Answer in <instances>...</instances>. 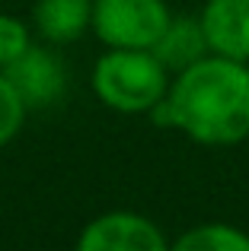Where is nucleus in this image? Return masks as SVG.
I'll list each match as a JSON object with an SVG mask.
<instances>
[{"mask_svg": "<svg viewBox=\"0 0 249 251\" xmlns=\"http://www.w3.org/2000/svg\"><path fill=\"white\" fill-rule=\"evenodd\" d=\"M169 124L201 147H233L249 137V64L208 51L173 74Z\"/></svg>", "mask_w": 249, "mask_h": 251, "instance_id": "obj_1", "label": "nucleus"}, {"mask_svg": "<svg viewBox=\"0 0 249 251\" xmlns=\"http://www.w3.org/2000/svg\"><path fill=\"white\" fill-rule=\"evenodd\" d=\"M169 74L150 48H109L90 74L96 99L122 115H147L169 92Z\"/></svg>", "mask_w": 249, "mask_h": 251, "instance_id": "obj_2", "label": "nucleus"}, {"mask_svg": "<svg viewBox=\"0 0 249 251\" xmlns=\"http://www.w3.org/2000/svg\"><path fill=\"white\" fill-rule=\"evenodd\" d=\"M166 0H93V23L106 48H154L169 23Z\"/></svg>", "mask_w": 249, "mask_h": 251, "instance_id": "obj_3", "label": "nucleus"}, {"mask_svg": "<svg viewBox=\"0 0 249 251\" xmlns=\"http://www.w3.org/2000/svg\"><path fill=\"white\" fill-rule=\"evenodd\" d=\"M80 251H166L169 242L163 229L150 216L131 213V210H109L83 226Z\"/></svg>", "mask_w": 249, "mask_h": 251, "instance_id": "obj_4", "label": "nucleus"}, {"mask_svg": "<svg viewBox=\"0 0 249 251\" xmlns=\"http://www.w3.org/2000/svg\"><path fill=\"white\" fill-rule=\"evenodd\" d=\"M3 74L16 86V92L23 96L29 111L58 105L64 99V92H67V67L55 54V48H48V42L45 45L32 42L23 51V57H16Z\"/></svg>", "mask_w": 249, "mask_h": 251, "instance_id": "obj_5", "label": "nucleus"}, {"mask_svg": "<svg viewBox=\"0 0 249 251\" xmlns=\"http://www.w3.org/2000/svg\"><path fill=\"white\" fill-rule=\"evenodd\" d=\"M198 19L211 54L249 64V0H205Z\"/></svg>", "mask_w": 249, "mask_h": 251, "instance_id": "obj_6", "label": "nucleus"}, {"mask_svg": "<svg viewBox=\"0 0 249 251\" xmlns=\"http://www.w3.org/2000/svg\"><path fill=\"white\" fill-rule=\"evenodd\" d=\"M93 23V0H35L32 29L48 45H70Z\"/></svg>", "mask_w": 249, "mask_h": 251, "instance_id": "obj_7", "label": "nucleus"}, {"mask_svg": "<svg viewBox=\"0 0 249 251\" xmlns=\"http://www.w3.org/2000/svg\"><path fill=\"white\" fill-rule=\"evenodd\" d=\"M156 57L163 61V67L169 74H179L188 64H195L198 57L208 54V42H205V29H201L198 16H169L163 35L156 38L154 48Z\"/></svg>", "mask_w": 249, "mask_h": 251, "instance_id": "obj_8", "label": "nucleus"}, {"mask_svg": "<svg viewBox=\"0 0 249 251\" xmlns=\"http://www.w3.org/2000/svg\"><path fill=\"white\" fill-rule=\"evenodd\" d=\"M179 251H249V232L230 223H205L192 226L176 239Z\"/></svg>", "mask_w": 249, "mask_h": 251, "instance_id": "obj_9", "label": "nucleus"}, {"mask_svg": "<svg viewBox=\"0 0 249 251\" xmlns=\"http://www.w3.org/2000/svg\"><path fill=\"white\" fill-rule=\"evenodd\" d=\"M26 102L16 92V86L6 80V74L0 70V147H6L10 140H16V134L23 130L26 121Z\"/></svg>", "mask_w": 249, "mask_h": 251, "instance_id": "obj_10", "label": "nucleus"}, {"mask_svg": "<svg viewBox=\"0 0 249 251\" xmlns=\"http://www.w3.org/2000/svg\"><path fill=\"white\" fill-rule=\"evenodd\" d=\"M32 45V29L13 13H0V70H6Z\"/></svg>", "mask_w": 249, "mask_h": 251, "instance_id": "obj_11", "label": "nucleus"}]
</instances>
